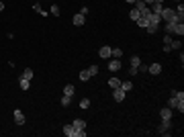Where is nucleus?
<instances>
[{
	"label": "nucleus",
	"mask_w": 184,
	"mask_h": 137,
	"mask_svg": "<svg viewBox=\"0 0 184 137\" xmlns=\"http://www.w3.org/2000/svg\"><path fill=\"white\" fill-rule=\"evenodd\" d=\"M147 25H162V16L155 15V12H150V23Z\"/></svg>",
	"instance_id": "f8f14e48"
},
{
	"label": "nucleus",
	"mask_w": 184,
	"mask_h": 137,
	"mask_svg": "<svg viewBox=\"0 0 184 137\" xmlns=\"http://www.w3.org/2000/svg\"><path fill=\"white\" fill-rule=\"evenodd\" d=\"M2 10H4V2H2V0H0V12H2Z\"/></svg>",
	"instance_id": "c9c22d12"
},
{
	"label": "nucleus",
	"mask_w": 184,
	"mask_h": 137,
	"mask_svg": "<svg viewBox=\"0 0 184 137\" xmlns=\"http://www.w3.org/2000/svg\"><path fill=\"white\" fill-rule=\"evenodd\" d=\"M125 2H129V4H135V0H125Z\"/></svg>",
	"instance_id": "4c0bfd02"
},
{
	"label": "nucleus",
	"mask_w": 184,
	"mask_h": 137,
	"mask_svg": "<svg viewBox=\"0 0 184 137\" xmlns=\"http://www.w3.org/2000/svg\"><path fill=\"white\" fill-rule=\"evenodd\" d=\"M160 117L162 119H172V108H170V107L162 108V111H160Z\"/></svg>",
	"instance_id": "dca6fc26"
},
{
	"label": "nucleus",
	"mask_w": 184,
	"mask_h": 137,
	"mask_svg": "<svg viewBox=\"0 0 184 137\" xmlns=\"http://www.w3.org/2000/svg\"><path fill=\"white\" fill-rule=\"evenodd\" d=\"M21 78L33 80V68H25V70H23V74H21Z\"/></svg>",
	"instance_id": "f3484780"
},
{
	"label": "nucleus",
	"mask_w": 184,
	"mask_h": 137,
	"mask_svg": "<svg viewBox=\"0 0 184 137\" xmlns=\"http://www.w3.org/2000/svg\"><path fill=\"white\" fill-rule=\"evenodd\" d=\"M154 2H160V4H164V0H154Z\"/></svg>",
	"instance_id": "58836bf2"
},
{
	"label": "nucleus",
	"mask_w": 184,
	"mask_h": 137,
	"mask_svg": "<svg viewBox=\"0 0 184 137\" xmlns=\"http://www.w3.org/2000/svg\"><path fill=\"white\" fill-rule=\"evenodd\" d=\"M111 72H119L121 70V59H117V57H113L111 62H108V66H107Z\"/></svg>",
	"instance_id": "39448f33"
},
{
	"label": "nucleus",
	"mask_w": 184,
	"mask_h": 137,
	"mask_svg": "<svg viewBox=\"0 0 184 137\" xmlns=\"http://www.w3.org/2000/svg\"><path fill=\"white\" fill-rule=\"evenodd\" d=\"M19 82H21V88H23V90H29L31 80H27V78H19Z\"/></svg>",
	"instance_id": "412c9836"
},
{
	"label": "nucleus",
	"mask_w": 184,
	"mask_h": 137,
	"mask_svg": "<svg viewBox=\"0 0 184 137\" xmlns=\"http://www.w3.org/2000/svg\"><path fill=\"white\" fill-rule=\"evenodd\" d=\"M51 15H53V16H58V15H59V6H58V4L51 6Z\"/></svg>",
	"instance_id": "473e14b6"
},
{
	"label": "nucleus",
	"mask_w": 184,
	"mask_h": 137,
	"mask_svg": "<svg viewBox=\"0 0 184 137\" xmlns=\"http://www.w3.org/2000/svg\"><path fill=\"white\" fill-rule=\"evenodd\" d=\"M88 72H90V76H96V74H98V66H90Z\"/></svg>",
	"instance_id": "7c9ffc66"
},
{
	"label": "nucleus",
	"mask_w": 184,
	"mask_h": 137,
	"mask_svg": "<svg viewBox=\"0 0 184 137\" xmlns=\"http://www.w3.org/2000/svg\"><path fill=\"white\" fill-rule=\"evenodd\" d=\"M33 10H35V12H39L41 16H49V12H45V10L41 8V4H39V2H35V4H33Z\"/></svg>",
	"instance_id": "a211bd4d"
},
{
	"label": "nucleus",
	"mask_w": 184,
	"mask_h": 137,
	"mask_svg": "<svg viewBox=\"0 0 184 137\" xmlns=\"http://www.w3.org/2000/svg\"><path fill=\"white\" fill-rule=\"evenodd\" d=\"M74 92H76V86H74V84H66V86H63V94H66V96H74Z\"/></svg>",
	"instance_id": "ddd939ff"
},
{
	"label": "nucleus",
	"mask_w": 184,
	"mask_h": 137,
	"mask_svg": "<svg viewBox=\"0 0 184 137\" xmlns=\"http://www.w3.org/2000/svg\"><path fill=\"white\" fill-rule=\"evenodd\" d=\"M172 33H176V35H180V37H182V35H184V23H174Z\"/></svg>",
	"instance_id": "9d476101"
},
{
	"label": "nucleus",
	"mask_w": 184,
	"mask_h": 137,
	"mask_svg": "<svg viewBox=\"0 0 184 137\" xmlns=\"http://www.w3.org/2000/svg\"><path fill=\"white\" fill-rule=\"evenodd\" d=\"M170 129H172V119H162V125L158 127V133L160 135H170Z\"/></svg>",
	"instance_id": "f03ea898"
},
{
	"label": "nucleus",
	"mask_w": 184,
	"mask_h": 137,
	"mask_svg": "<svg viewBox=\"0 0 184 137\" xmlns=\"http://www.w3.org/2000/svg\"><path fill=\"white\" fill-rule=\"evenodd\" d=\"M170 49H182V41H172V43H170Z\"/></svg>",
	"instance_id": "cd10ccee"
},
{
	"label": "nucleus",
	"mask_w": 184,
	"mask_h": 137,
	"mask_svg": "<svg viewBox=\"0 0 184 137\" xmlns=\"http://www.w3.org/2000/svg\"><path fill=\"white\" fill-rule=\"evenodd\" d=\"M176 15H180V16H184V4H182V2H178V6H176Z\"/></svg>",
	"instance_id": "c85d7f7f"
},
{
	"label": "nucleus",
	"mask_w": 184,
	"mask_h": 137,
	"mask_svg": "<svg viewBox=\"0 0 184 137\" xmlns=\"http://www.w3.org/2000/svg\"><path fill=\"white\" fill-rule=\"evenodd\" d=\"M72 125H74V129H78V131L86 129V121H84V119H76V121H74Z\"/></svg>",
	"instance_id": "4468645a"
},
{
	"label": "nucleus",
	"mask_w": 184,
	"mask_h": 137,
	"mask_svg": "<svg viewBox=\"0 0 184 137\" xmlns=\"http://www.w3.org/2000/svg\"><path fill=\"white\" fill-rule=\"evenodd\" d=\"M145 29H147V33H150V35H154V33H158V29H160V25H147Z\"/></svg>",
	"instance_id": "5701e85b"
},
{
	"label": "nucleus",
	"mask_w": 184,
	"mask_h": 137,
	"mask_svg": "<svg viewBox=\"0 0 184 137\" xmlns=\"http://www.w3.org/2000/svg\"><path fill=\"white\" fill-rule=\"evenodd\" d=\"M139 64H141V57L139 55H133V57H131V68H137Z\"/></svg>",
	"instance_id": "b1692460"
},
{
	"label": "nucleus",
	"mask_w": 184,
	"mask_h": 137,
	"mask_svg": "<svg viewBox=\"0 0 184 137\" xmlns=\"http://www.w3.org/2000/svg\"><path fill=\"white\" fill-rule=\"evenodd\" d=\"M160 16H162V21H164V23H184V16L176 15L174 8H164Z\"/></svg>",
	"instance_id": "f257e3e1"
},
{
	"label": "nucleus",
	"mask_w": 184,
	"mask_h": 137,
	"mask_svg": "<svg viewBox=\"0 0 184 137\" xmlns=\"http://www.w3.org/2000/svg\"><path fill=\"white\" fill-rule=\"evenodd\" d=\"M125 90L121 88V86H119V88H113V98H115L117 103H121V100H125Z\"/></svg>",
	"instance_id": "20e7f679"
},
{
	"label": "nucleus",
	"mask_w": 184,
	"mask_h": 137,
	"mask_svg": "<svg viewBox=\"0 0 184 137\" xmlns=\"http://www.w3.org/2000/svg\"><path fill=\"white\" fill-rule=\"evenodd\" d=\"M176 100H178V98H176V96H172V98L168 100V107H170V108H174V107H176Z\"/></svg>",
	"instance_id": "2f4dec72"
},
{
	"label": "nucleus",
	"mask_w": 184,
	"mask_h": 137,
	"mask_svg": "<svg viewBox=\"0 0 184 137\" xmlns=\"http://www.w3.org/2000/svg\"><path fill=\"white\" fill-rule=\"evenodd\" d=\"M137 74H139V72H137V68H131L129 70V76H137Z\"/></svg>",
	"instance_id": "f704fd0d"
},
{
	"label": "nucleus",
	"mask_w": 184,
	"mask_h": 137,
	"mask_svg": "<svg viewBox=\"0 0 184 137\" xmlns=\"http://www.w3.org/2000/svg\"><path fill=\"white\" fill-rule=\"evenodd\" d=\"M129 16H131V21H137V19H139V16H141V12H139V10H137V8H131Z\"/></svg>",
	"instance_id": "4be33fe9"
},
{
	"label": "nucleus",
	"mask_w": 184,
	"mask_h": 137,
	"mask_svg": "<svg viewBox=\"0 0 184 137\" xmlns=\"http://www.w3.org/2000/svg\"><path fill=\"white\" fill-rule=\"evenodd\" d=\"M147 72H150L151 76H158V74H162V64H151V66H147Z\"/></svg>",
	"instance_id": "0eeeda50"
},
{
	"label": "nucleus",
	"mask_w": 184,
	"mask_h": 137,
	"mask_svg": "<svg viewBox=\"0 0 184 137\" xmlns=\"http://www.w3.org/2000/svg\"><path fill=\"white\" fill-rule=\"evenodd\" d=\"M133 8H137L141 12V16H145V15H150V6L143 2V0H135V4H133Z\"/></svg>",
	"instance_id": "7ed1b4c3"
},
{
	"label": "nucleus",
	"mask_w": 184,
	"mask_h": 137,
	"mask_svg": "<svg viewBox=\"0 0 184 137\" xmlns=\"http://www.w3.org/2000/svg\"><path fill=\"white\" fill-rule=\"evenodd\" d=\"M70 103H72V96H66V94H63V98H62V107H70Z\"/></svg>",
	"instance_id": "c756f323"
},
{
	"label": "nucleus",
	"mask_w": 184,
	"mask_h": 137,
	"mask_svg": "<svg viewBox=\"0 0 184 137\" xmlns=\"http://www.w3.org/2000/svg\"><path fill=\"white\" fill-rule=\"evenodd\" d=\"M172 43V37H170V35H164V45H170Z\"/></svg>",
	"instance_id": "72a5a7b5"
},
{
	"label": "nucleus",
	"mask_w": 184,
	"mask_h": 137,
	"mask_svg": "<svg viewBox=\"0 0 184 137\" xmlns=\"http://www.w3.org/2000/svg\"><path fill=\"white\" fill-rule=\"evenodd\" d=\"M143 2H145V4H147V6H150V4H151V2H154V0H143Z\"/></svg>",
	"instance_id": "e433bc0d"
},
{
	"label": "nucleus",
	"mask_w": 184,
	"mask_h": 137,
	"mask_svg": "<svg viewBox=\"0 0 184 137\" xmlns=\"http://www.w3.org/2000/svg\"><path fill=\"white\" fill-rule=\"evenodd\" d=\"M111 45H102V47H100V51H98V53H100V57H104V59H108V57H111Z\"/></svg>",
	"instance_id": "1a4fd4ad"
},
{
	"label": "nucleus",
	"mask_w": 184,
	"mask_h": 137,
	"mask_svg": "<svg viewBox=\"0 0 184 137\" xmlns=\"http://www.w3.org/2000/svg\"><path fill=\"white\" fill-rule=\"evenodd\" d=\"M121 88L125 90V92H129V90L133 88V82H123V80H121Z\"/></svg>",
	"instance_id": "393cba45"
},
{
	"label": "nucleus",
	"mask_w": 184,
	"mask_h": 137,
	"mask_svg": "<svg viewBox=\"0 0 184 137\" xmlns=\"http://www.w3.org/2000/svg\"><path fill=\"white\" fill-rule=\"evenodd\" d=\"M80 108H90V98H82L80 100Z\"/></svg>",
	"instance_id": "a878e982"
},
{
	"label": "nucleus",
	"mask_w": 184,
	"mask_h": 137,
	"mask_svg": "<svg viewBox=\"0 0 184 137\" xmlns=\"http://www.w3.org/2000/svg\"><path fill=\"white\" fill-rule=\"evenodd\" d=\"M72 23L76 25V27H82L84 23H86V16L82 15V12H78V15H74V19H72Z\"/></svg>",
	"instance_id": "423d86ee"
},
{
	"label": "nucleus",
	"mask_w": 184,
	"mask_h": 137,
	"mask_svg": "<svg viewBox=\"0 0 184 137\" xmlns=\"http://www.w3.org/2000/svg\"><path fill=\"white\" fill-rule=\"evenodd\" d=\"M108 86H111V88H119V86H121V80H119V78H115V76H113V78L108 80Z\"/></svg>",
	"instance_id": "aec40b11"
},
{
	"label": "nucleus",
	"mask_w": 184,
	"mask_h": 137,
	"mask_svg": "<svg viewBox=\"0 0 184 137\" xmlns=\"http://www.w3.org/2000/svg\"><path fill=\"white\" fill-rule=\"evenodd\" d=\"M162 10H164V4H160V2H151V4H150V12L162 15Z\"/></svg>",
	"instance_id": "6e6552de"
},
{
	"label": "nucleus",
	"mask_w": 184,
	"mask_h": 137,
	"mask_svg": "<svg viewBox=\"0 0 184 137\" xmlns=\"http://www.w3.org/2000/svg\"><path fill=\"white\" fill-rule=\"evenodd\" d=\"M88 78H92V76H90V72H88V70H82V72H80V80L84 82V80H88Z\"/></svg>",
	"instance_id": "bb28decb"
},
{
	"label": "nucleus",
	"mask_w": 184,
	"mask_h": 137,
	"mask_svg": "<svg viewBox=\"0 0 184 137\" xmlns=\"http://www.w3.org/2000/svg\"><path fill=\"white\" fill-rule=\"evenodd\" d=\"M63 133H66V135H68V137H76V129H74V125H72V123H70V125H66V127H63Z\"/></svg>",
	"instance_id": "2eb2a0df"
},
{
	"label": "nucleus",
	"mask_w": 184,
	"mask_h": 137,
	"mask_svg": "<svg viewBox=\"0 0 184 137\" xmlns=\"http://www.w3.org/2000/svg\"><path fill=\"white\" fill-rule=\"evenodd\" d=\"M12 115H15V123H16V125H25V115L21 113L19 108H16V111H15Z\"/></svg>",
	"instance_id": "9b49d317"
},
{
	"label": "nucleus",
	"mask_w": 184,
	"mask_h": 137,
	"mask_svg": "<svg viewBox=\"0 0 184 137\" xmlns=\"http://www.w3.org/2000/svg\"><path fill=\"white\" fill-rule=\"evenodd\" d=\"M121 55H123V49H119V47H113V49H111V57L121 59Z\"/></svg>",
	"instance_id": "6ab92c4d"
}]
</instances>
